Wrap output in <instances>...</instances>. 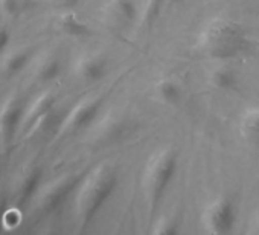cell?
Returning a JSON list of instances; mask_svg holds the SVG:
<instances>
[{
  "mask_svg": "<svg viewBox=\"0 0 259 235\" xmlns=\"http://www.w3.org/2000/svg\"><path fill=\"white\" fill-rule=\"evenodd\" d=\"M177 168L179 159L172 148L157 150L148 159L142 176V191L151 215H154L159 209L171 182L177 174Z\"/></svg>",
  "mask_w": 259,
  "mask_h": 235,
  "instance_id": "obj_3",
  "label": "cell"
},
{
  "mask_svg": "<svg viewBox=\"0 0 259 235\" xmlns=\"http://www.w3.org/2000/svg\"><path fill=\"white\" fill-rule=\"evenodd\" d=\"M250 232H251V233H257V235H259V212L256 214L254 220L251 221V227H250Z\"/></svg>",
  "mask_w": 259,
  "mask_h": 235,
  "instance_id": "obj_24",
  "label": "cell"
},
{
  "mask_svg": "<svg viewBox=\"0 0 259 235\" xmlns=\"http://www.w3.org/2000/svg\"><path fill=\"white\" fill-rule=\"evenodd\" d=\"M117 171L108 162H101L85 173L75 199V212L79 230H84L110 200L117 188Z\"/></svg>",
  "mask_w": 259,
  "mask_h": 235,
  "instance_id": "obj_2",
  "label": "cell"
},
{
  "mask_svg": "<svg viewBox=\"0 0 259 235\" xmlns=\"http://www.w3.org/2000/svg\"><path fill=\"white\" fill-rule=\"evenodd\" d=\"M54 2H57L63 7H73L79 2V0H54Z\"/></svg>",
  "mask_w": 259,
  "mask_h": 235,
  "instance_id": "obj_25",
  "label": "cell"
},
{
  "mask_svg": "<svg viewBox=\"0 0 259 235\" xmlns=\"http://www.w3.org/2000/svg\"><path fill=\"white\" fill-rule=\"evenodd\" d=\"M5 209H7V206L0 202V227H2V217H4V212H5Z\"/></svg>",
  "mask_w": 259,
  "mask_h": 235,
  "instance_id": "obj_26",
  "label": "cell"
},
{
  "mask_svg": "<svg viewBox=\"0 0 259 235\" xmlns=\"http://www.w3.org/2000/svg\"><path fill=\"white\" fill-rule=\"evenodd\" d=\"M206 80H207L209 86L217 92H224V93L235 92L239 87V76H238L236 70L229 66L212 67L207 72Z\"/></svg>",
  "mask_w": 259,
  "mask_h": 235,
  "instance_id": "obj_10",
  "label": "cell"
},
{
  "mask_svg": "<svg viewBox=\"0 0 259 235\" xmlns=\"http://www.w3.org/2000/svg\"><path fill=\"white\" fill-rule=\"evenodd\" d=\"M22 113L23 110L17 99H10L0 111V139L4 147H7L14 138L22 121Z\"/></svg>",
  "mask_w": 259,
  "mask_h": 235,
  "instance_id": "obj_9",
  "label": "cell"
},
{
  "mask_svg": "<svg viewBox=\"0 0 259 235\" xmlns=\"http://www.w3.org/2000/svg\"><path fill=\"white\" fill-rule=\"evenodd\" d=\"M139 0H107L104 7V17L107 23L116 29L132 26L139 17Z\"/></svg>",
  "mask_w": 259,
  "mask_h": 235,
  "instance_id": "obj_7",
  "label": "cell"
},
{
  "mask_svg": "<svg viewBox=\"0 0 259 235\" xmlns=\"http://www.w3.org/2000/svg\"><path fill=\"white\" fill-rule=\"evenodd\" d=\"M238 220V209L232 197L220 195L213 199L203 211L201 223L207 233L229 235L233 232Z\"/></svg>",
  "mask_w": 259,
  "mask_h": 235,
  "instance_id": "obj_4",
  "label": "cell"
},
{
  "mask_svg": "<svg viewBox=\"0 0 259 235\" xmlns=\"http://www.w3.org/2000/svg\"><path fill=\"white\" fill-rule=\"evenodd\" d=\"M125 129H126V123L123 120H119V118H105V120L99 124L98 133L101 141H114V139H120L125 135Z\"/></svg>",
  "mask_w": 259,
  "mask_h": 235,
  "instance_id": "obj_16",
  "label": "cell"
},
{
  "mask_svg": "<svg viewBox=\"0 0 259 235\" xmlns=\"http://www.w3.org/2000/svg\"><path fill=\"white\" fill-rule=\"evenodd\" d=\"M108 72V60L101 52H89L78 58L75 73L84 83H98Z\"/></svg>",
  "mask_w": 259,
  "mask_h": 235,
  "instance_id": "obj_8",
  "label": "cell"
},
{
  "mask_svg": "<svg viewBox=\"0 0 259 235\" xmlns=\"http://www.w3.org/2000/svg\"><path fill=\"white\" fill-rule=\"evenodd\" d=\"M104 105V96L96 95L79 101L64 118L60 127V135H72L90 127Z\"/></svg>",
  "mask_w": 259,
  "mask_h": 235,
  "instance_id": "obj_5",
  "label": "cell"
},
{
  "mask_svg": "<svg viewBox=\"0 0 259 235\" xmlns=\"http://www.w3.org/2000/svg\"><path fill=\"white\" fill-rule=\"evenodd\" d=\"M179 0H147L144 4L145 8H144V14H142V23L145 26H151L157 19L159 16L163 13V10L171 5V4H176Z\"/></svg>",
  "mask_w": 259,
  "mask_h": 235,
  "instance_id": "obj_17",
  "label": "cell"
},
{
  "mask_svg": "<svg viewBox=\"0 0 259 235\" xmlns=\"http://www.w3.org/2000/svg\"><path fill=\"white\" fill-rule=\"evenodd\" d=\"M179 230V221L174 217H160L151 229V232L157 235H174Z\"/></svg>",
  "mask_w": 259,
  "mask_h": 235,
  "instance_id": "obj_20",
  "label": "cell"
},
{
  "mask_svg": "<svg viewBox=\"0 0 259 235\" xmlns=\"http://www.w3.org/2000/svg\"><path fill=\"white\" fill-rule=\"evenodd\" d=\"M239 129L242 138L253 147L259 148V107L244 111Z\"/></svg>",
  "mask_w": 259,
  "mask_h": 235,
  "instance_id": "obj_13",
  "label": "cell"
},
{
  "mask_svg": "<svg viewBox=\"0 0 259 235\" xmlns=\"http://www.w3.org/2000/svg\"><path fill=\"white\" fill-rule=\"evenodd\" d=\"M29 58H31V51L29 49L14 51L5 61V70L8 73H17L28 64Z\"/></svg>",
  "mask_w": 259,
  "mask_h": 235,
  "instance_id": "obj_18",
  "label": "cell"
},
{
  "mask_svg": "<svg viewBox=\"0 0 259 235\" xmlns=\"http://www.w3.org/2000/svg\"><path fill=\"white\" fill-rule=\"evenodd\" d=\"M22 220H23V215H22L20 208H7L2 217V227L13 230L22 224Z\"/></svg>",
  "mask_w": 259,
  "mask_h": 235,
  "instance_id": "obj_21",
  "label": "cell"
},
{
  "mask_svg": "<svg viewBox=\"0 0 259 235\" xmlns=\"http://www.w3.org/2000/svg\"><path fill=\"white\" fill-rule=\"evenodd\" d=\"M154 95L156 98L168 107L179 105L183 99V89L180 83L171 76L160 78L154 86Z\"/></svg>",
  "mask_w": 259,
  "mask_h": 235,
  "instance_id": "obj_12",
  "label": "cell"
},
{
  "mask_svg": "<svg viewBox=\"0 0 259 235\" xmlns=\"http://www.w3.org/2000/svg\"><path fill=\"white\" fill-rule=\"evenodd\" d=\"M10 37H11V35H10V31L7 29V26L0 23V55H2V52H4L5 48L8 46Z\"/></svg>",
  "mask_w": 259,
  "mask_h": 235,
  "instance_id": "obj_23",
  "label": "cell"
},
{
  "mask_svg": "<svg viewBox=\"0 0 259 235\" xmlns=\"http://www.w3.org/2000/svg\"><path fill=\"white\" fill-rule=\"evenodd\" d=\"M61 72V63L55 57H49L43 60V63L38 67V80L41 81H52L55 80Z\"/></svg>",
  "mask_w": 259,
  "mask_h": 235,
  "instance_id": "obj_19",
  "label": "cell"
},
{
  "mask_svg": "<svg viewBox=\"0 0 259 235\" xmlns=\"http://www.w3.org/2000/svg\"><path fill=\"white\" fill-rule=\"evenodd\" d=\"M60 29L70 37H85L90 34V28L75 13H64L58 20Z\"/></svg>",
  "mask_w": 259,
  "mask_h": 235,
  "instance_id": "obj_14",
  "label": "cell"
},
{
  "mask_svg": "<svg viewBox=\"0 0 259 235\" xmlns=\"http://www.w3.org/2000/svg\"><path fill=\"white\" fill-rule=\"evenodd\" d=\"M85 173L87 171H84V173H67L64 176L58 177L57 180H54L52 183H49L40 195V206L43 208V211H46V212L57 211L66 202V199L75 189H78Z\"/></svg>",
  "mask_w": 259,
  "mask_h": 235,
  "instance_id": "obj_6",
  "label": "cell"
},
{
  "mask_svg": "<svg viewBox=\"0 0 259 235\" xmlns=\"http://www.w3.org/2000/svg\"><path fill=\"white\" fill-rule=\"evenodd\" d=\"M55 105V95L51 92L41 93L34 104L29 107L25 120H23V127H26L28 130H32L35 126H38L43 120L49 116V113L54 110Z\"/></svg>",
  "mask_w": 259,
  "mask_h": 235,
  "instance_id": "obj_11",
  "label": "cell"
},
{
  "mask_svg": "<svg viewBox=\"0 0 259 235\" xmlns=\"http://www.w3.org/2000/svg\"><path fill=\"white\" fill-rule=\"evenodd\" d=\"M20 4H22V0H4L2 7H4L7 14L16 16L19 13V10H20Z\"/></svg>",
  "mask_w": 259,
  "mask_h": 235,
  "instance_id": "obj_22",
  "label": "cell"
},
{
  "mask_svg": "<svg viewBox=\"0 0 259 235\" xmlns=\"http://www.w3.org/2000/svg\"><path fill=\"white\" fill-rule=\"evenodd\" d=\"M250 49V38L245 28L230 19H212L201 29L195 51L210 60H232Z\"/></svg>",
  "mask_w": 259,
  "mask_h": 235,
  "instance_id": "obj_1",
  "label": "cell"
},
{
  "mask_svg": "<svg viewBox=\"0 0 259 235\" xmlns=\"http://www.w3.org/2000/svg\"><path fill=\"white\" fill-rule=\"evenodd\" d=\"M139 2H141V4H145V2H147V0H139Z\"/></svg>",
  "mask_w": 259,
  "mask_h": 235,
  "instance_id": "obj_27",
  "label": "cell"
},
{
  "mask_svg": "<svg viewBox=\"0 0 259 235\" xmlns=\"http://www.w3.org/2000/svg\"><path fill=\"white\" fill-rule=\"evenodd\" d=\"M40 180H41V170L40 168H31L25 174V177L22 179V182L19 185V202H20V205H23L32 199V195L38 189Z\"/></svg>",
  "mask_w": 259,
  "mask_h": 235,
  "instance_id": "obj_15",
  "label": "cell"
}]
</instances>
